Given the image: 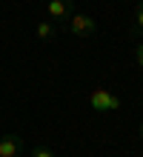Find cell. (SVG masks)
Listing matches in <instances>:
<instances>
[{
    "label": "cell",
    "mask_w": 143,
    "mask_h": 157,
    "mask_svg": "<svg viewBox=\"0 0 143 157\" xmlns=\"http://www.w3.org/2000/svg\"><path fill=\"white\" fill-rule=\"evenodd\" d=\"M69 20V32L74 34V37H92L94 32H97V20L94 17H89V14H69L66 17Z\"/></svg>",
    "instance_id": "obj_2"
},
{
    "label": "cell",
    "mask_w": 143,
    "mask_h": 157,
    "mask_svg": "<svg viewBox=\"0 0 143 157\" xmlns=\"http://www.w3.org/2000/svg\"><path fill=\"white\" fill-rule=\"evenodd\" d=\"M137 134H140V140H143V123H140V128H137Z\"/></svg>",
    "instance_id": "obj_9"
},
{
    "label": "cell",
    "mask_w": 143,
    "mask_h": 157,
    "mask_svg": "<svg viewBox=\"0 0 143 157\" xmlns=\"http://www.w3.org/2000/svg\"><path fill=\"white\" fill-rule=\"evenodd\" d=\"M23 151V137L20 134H14V132H9L0 137V157H20Z\"/></svg>",
    "instance_id": "obj_3"
},
{
    "label": "cell",
    "mask_w": 143,
    "mask_h": 157,
    "mask_svg": "<svg viewBox=\"0 0 143 157\" xmlns=\"http://www.w3.org/2000/svg\"><path fill=\"white\" fill-rule=\"evenodd\" d=\"M132 54H135V63H137V69H143V43H135Z\"/></svg>",
    "instance_id": "obj_7"
},
{
    "label": "cell",
    "mask_w": 143,
    "mask_h": 157,
    "mask_svg": "<svg viewBox=\"0 0 143 157\" xmlns=\"http://www.w3.org/2000/svg\"><path fill=\"white\" fill-rule=\"evenodd\" d=\"M132 37H137V34L143 32V0H137L135 9H132Z\"/></svg>",
    "instance_id": "obj_5"
},
{
    "label": "cell",
    "mask_w": 143,
    "mask_h": 157,
    "mask_svg": "<svg viewBox=\"0 0 143 157\" xmlns=\"http://www.w3.org/2000/svg\"><path fill=\"white\" fill-rule=\"evenodd\" d=\"M46 14H49V20H66L72 14V0H49Z\"/></svg>",
    "instance_id": "obj_4"
},
{
    "label": "cell",
    "mask_w": 143,
    "mask_h": 157,
    "mask_svg": "<svg viewBox=\"0 0 143 157\" xmlns=\"http://www.w3.org/2000/svg\"><path fill=\"white\" fill-rule=\"evenodd\" d=\"M89 106H92V112H97V114H109V112H120L123 100L114 94V91L97 86V89L89 91Z\"/></svg>",
    "instance_id": "obj_1"
},
{
    "label": "cell",
    "mask_w": 143,
    "mask_h": 157,
    "mask_svg": "<svg viewBox=\"0 0 143 157\" xmlns=\"http://www.w3.org/2000/svg\"><path fill=\"white\" fill-rule=\"evenodd\" d=\"M34 34H37L40 40H52V37H54V23H52V20H40V23L34 26Z\"/></svg>",
    "instance_id": "obj_6"
},
{
    "label": "cell",
    "mask_w": 143,
    "mask_h": 157,
    "mask_svg": "<svg viewBox=\"0 0 143 157\" xmlns=\"http://www.w3.org/2000/svg\"><path fill=\"white\" fill-rule=\"evenodd\" d=\"M32 157H54V151L49 149V146H37V149L32 151Z\"/></svg>",
    "instance_id": "obj_8"
}]
</instances>
